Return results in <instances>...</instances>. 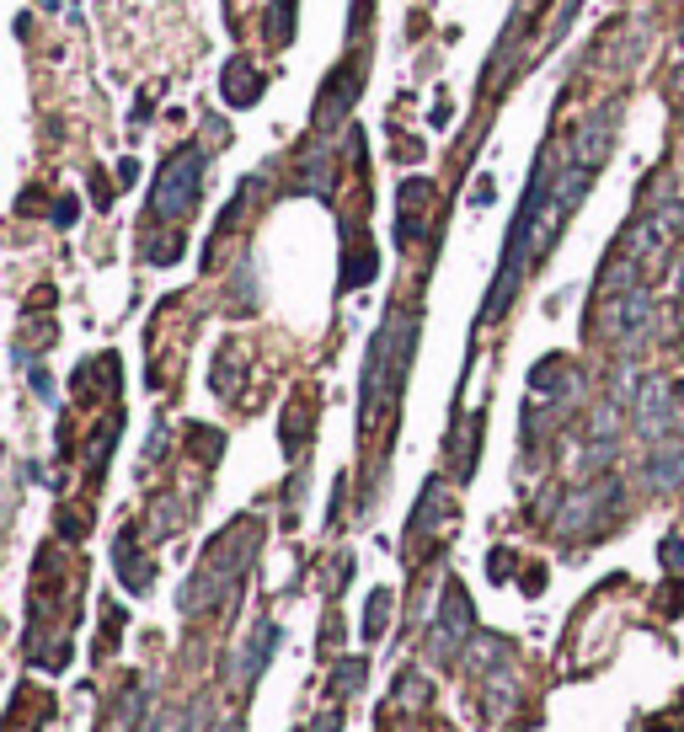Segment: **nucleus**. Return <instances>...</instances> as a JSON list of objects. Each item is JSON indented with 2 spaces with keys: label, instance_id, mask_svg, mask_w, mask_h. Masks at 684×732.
<instances>
[{
  "label": "nucleus",
  "instance_id": "nucleus-1",
  "mask_svg": "<svg viewBox=\"0 0 684 732\" xmlns=\"http://www.w3.org/2000/svg\"><path fill=\"white\" fill-rule=\"evenodd\" d=\"M412 342H417V321L412 316L391 321L375 342H369V364H364V428H375V417H380V391H385V385L396 391L401 375H407Z\"/></svg>",
  "mask_w": 684,
  "mask_h": 732
},
{
  "label": "nucleus",
  "instance_id": "nucleus-2",
  "mask_svg": "<svg viewBox=\"0 0 684 732\" xmlns=\"http://www.w3.org/2000/svg\"><path fill=\"white\" fill-rule=\"evenodd\" d=\"M684 236V198H663V204H647L642 220L626 230L620 252H626L636 268H658V262L674 252V241Z\"/></svg>",
  "mask_w": 684,
  "mask_h": 732
},
{
  "label": "nucleus",
  "instance_id": "nucleus-3",
  "mask_svg": "<svg viewBox=\"0 0 684 732\" xmlns=\"http://www.w3.org/2000/svg\"><path fill=\"white\" fill-rule=\"evenodd\" d=\"M198 193H204V155L182 150V155H171V161L161 166L150 204H155L161 220H188V214L198 209Z\"/></svg>",
  "mask_w": 684,
  "mask_h": 732
},
{
  "label": "nucleus",
  "instance_id": "nucleus-4",
  "mask_svg": "<svg viewBox=\"0 0 684 732\" xmlns=\"http://www.w3.org/2000/svg\"><path fill=\"white\" fill-rule=\"evenodd\" d=\"M652 321V294L636 284V289H620V294H604V305L594 310V337H610L620 348H636Z\"/></svg>",
  "mask_w": 684,
  "mask_h": 732
},
{
  "label": "nucleus",
  "instance_id": "nucleus-5",
  "mask_svg": "<svg viewBox=\"0 0 684 732\" xmlns=\"http://www.w3.org/2000/svg\"><path fill=\"white\" fill-rule=\"evenodd\" d=\"M684 428V396L668 385L663 375H647L642 391H636V433L647 444H663Z\"/></svg>",
  "mask_w": 684,
  "mask_h": 732
},
{
  "label": "nucleus",
  "instance_id": "nucleus-6",
  "mask_svg": "<svg viewBox=\"0 0 684 732\" xmlns=\"http://www.w3.org/2000/svg\"><path fill=\"white\" fill-rule=\"evenodd\" d=\"M615 134H620V102H604L599 113H588L578 129H572L567 155H572V161H583L588 171H599L604 161H610V150H615Z\"/></svg>",
  "mask_w": 684,
  "mask_h": 732
},
{
  "label": "nucleus",
  "instance_id": "nucleus-7",
  "mask_svg": "<svg viewBox=\"0 0 684 732\" xmlns=\"http://www.w3.org/2000/svg\"><path fill=\"white\" fill-rule=\"evenodd\" d=\"M471 604H465L460 594V583H449L444 588V604H439V620H433V636H428V647H433V658H449L460 642H471Z\"/></svg>",
  "mask_w": 684,
  "mask_h": 732
},
{
  "label": "nucleus",
  "instance_id": "nucleus-8",
  "mask_svg": "<svg viewBox=\"0 0 684 732\" xmlns=\"http://www.w3.org/2000/svg\"><path fill=\"white\" fill-rule=\"evenodd\" d=\"M642 481H647L652 492H668V487H679V481H684V444H668V439H663V444L647 455V465H642Z\"/></svg>",
  "mask_w": 684,
  "mask_h": 732
},
{
  "label": "nucleus",
  "instance_id": "nucleus-9",
  "mask_svg": "<svg viewBox=\"0 0 684 732\" xmlns=\"http://www.w3.org/2000/svg\"><path fill=\"white\" fill-rule=\"evenodd\" d=\"M273 647H278V626H262L252 642H246V652H241V679L262 674V668H268V658H273Z\"/></svg>",
  "mask_w": 684,
  "mask_h": 732
},
{
  "label": "nucleus",
  "instance_id": "nucleus-10",
  "mask_svg": "<svg viewBox=\"0 0 684 732\" xmlns=\"http://www.w3.org/2000/svg\"><path fill=\"white\" fill-rule=\"evenodd\" d=\"M246 75H252V70H246L241 59H236V65H230V70H225V97L236 102V107L257 102V91H262V81H246Z\"/></svg>",
  "mask_w": 684,
  "mask_h": 732
},
{
  "label": "nucleus",
  "instance_id": "nucleus-11",
  "mask_svg": "<svg viewBox=\"0 0 684 732\" xmlns=\"http://www.w3.org/2000/svg\"><path fill=\"white\" fill-rule=\"evenodd\" d=\"M385 615H391V594H385V588H380V594L369 599V620H364V636H380V631H385Z\"/></svg>",
  "mask_w": 684,
  "mask_h": 732
},
{
  "label": "nucleus",
  "instance_id": "nucleus-12",
  "mask_svg": "<svg viewBox=\"0 0 684 732\" xmlns=\"http://www.w3.org/2000/svg\"><path fill=\"white\" fill-rule=\"evenodd\" d=\"M359 684H364V663L348 658V668H337V690H359Z\"/></svg>",
  "mask_w": 684,
  "mask_h": 732
},
{
  "label": "nucleus",
  "instance_id": "nucleus-13",
  "mask_svg": "<svg viewBox=\"0 0 684 732\" xmlns=\"http://www.w3.org/2000/svg\"><path fill=\"white\" fill-rule=\"evenodd\" d=\"M674 289H684V262H679V268H674Z\"/></svg>",
  "mask_w": 684,
  "mask_h": 732
}]
</instances>
